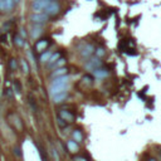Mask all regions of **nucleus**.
Returning a JSON list of instances; mask_svg holds the SVG:
<instances>
[{
    "label": "nucleus",
    "mask_w": 161,
    "mask_h": 161,
    "mask_svg": "<svg viewBox=\"0 0 161 161\" xmlns=\"http://www.w3.org/2000/svg\"><path fill=\"white\" fill-rule=\"evenodd\" d=\"M93 76H94L96 78L102 79V78H106V77L108 76V71H107L106 68L100 67V68H97V69H94V71H93Z\"/></svg>",
    "instance_id": "9d476101"
},
{
    "label": "nucleus",
    "mask_w": 161,
    "mask_h": 161,
    "mask_svg": "<svg viewBox=\"0 0 161 161\" xmlns=\"http://www.w3.org/2000/svg\"><path fill=\"white\" fill-rule=\"evenodd\" d=\"M52 154H53V157L55 159V161H59V155H58L55 149H52Z\"/></svg>",
    "instance_id": "a878e982"
},
{
    "label": "nucleus",
    "mask_w": 161,
    "mask_h": 161,
    "mask_svg": "<svg viewBox=\"0 0 161 161\" xmlns=\"http://www.w3.org/2000/svg\"><path fill=\"white\" fill-rule=\"evenodd\" d=\"M68 89V84H63V86H50L49 87V92L52 96L60 93V92H66Z\"/></svg>",
    "instance_id": "0eeeda50"
},
{
    "label": "nucleus",
    "mask_w": 161,
    "mask_h": 161,
    "mask_svg": "<svg viewBox=\"0 0 161 161\" xmlns=\"http://www.w3.org/2000/svg\"><path fill=\"white\" fill-rule=\"evenodd\" d=\"M5 7H7V12H12L14 8V0H5Z\"/></svg>",
    "instance_id": "412c9836"
},
{
    "label": "nucleus",
    "mask_w": 161,
    "mask_h": 161,
    "mask_svg": "<svg viewBox=\"0 0 161 161\" xmlns=\"http://www.w3.org/2000/svg\"><path fill=\"white\" fill-rule=\"evenodd\" d=\"M68 82H69L68 76H60V77H55L52 81L50 86H63V84H68Z\"/></svg>",
    "instance_id": "423d86ee"
},
{
    "label": "nucleus",
    "mask_w": 161,
    "mask_h": 161,
    "mask_svg": "<svg viewBox=\"0 0 161 161\" xmlns=\"http://www.w3.org/2000/svg\"><path fill=\"white\" fill-rule=\"evenodd\" d=\"M20 67H21V71H23L24 74H29V64H28L26 59L20 60Z\"/></svg>",
    "instance_id": "f3484780"
},
{
    "label": "nucleus",
    "mask_w": 161,
    "mask_h": 161,
    "mask_svg": "<svg viewBox=\"0 0 161 161\" xmlns=\"http://www.w3.org/2000/svg\"><path fill=\"white\" fill-rule=\"evenodd\" d=\"M59 10H60V5H59V3L58 2H55V0H52L50 2V4L47 7V9L44 10V13L48 15V17H50V15H55V14H58L59 13Z\"/></svg>",
    "instance_id": "20e7f679"
},
{
    "label": "nucleus",
    "mask_w": 161,
    "mask_h": 161,
    "mask_svg": "<svg viewBox=\"0 0 161 161\" xmlns=\"http://www.w3.org/2000/svg\"><path fill=\"white\" fill-rule=\"evenodd\" d=\"M10 68H12V71H17L18 69V63H17V60L14 58L10 59Z\"/></svg>",
    "instance_id": "b1692460"
},
{
    "label": "nucleus",
    "mask_w": 161,
    "mask_h": 161,
    "mask_svg": "<svg viewBox=\"0 0 161 161\" xmlns=\"http://www.w3.org/2000/svg\"><path fill=\"white\" fill-rule=\"evenodd\" d=\"M48 15L45 13H34L30 15V21L36 25H43L44 23L48 21Z\"/></svg>",
    "instance_id": "f03ea898"
},
{
    "label": "nucleus",
    "mask_w": 161,
    "mask_h": 161,
    "mask_svg": "<svg viewBox=\"0 0 161 161\" xmlns=\"http://www.w3.org/2000/svg\"><path fill=\"white\" fill-rule=\"evenodd\" d=\"M93 52H94V48H93L91 44H86V45L81 49V55H82L83 58H88Z\"/></svg>",
    "instance_id": "ddd939ff"
},
{
    "label": "nucleus",
    "mask_w": 161,
    "mask_h": 161,
    "mask_svg": "<svg viewBox=\"0 0 161 161\" xmlns=\"http://www.w3.org/2000/svg\"><path fill=\"white\" fill-rule=\"evenodd\" d=\"M94 52H96V57H98V58H101V57L106 55V50H105L103 48H97Z\"/></svg>",
    "instance_id": "4be33fe9"
},
{
    "label": "nucleus",
    "mask_w": 161,
    "mask_h": 161,
    "mask_svg": "<svg viewBox=\"0 0 161 161\" xmlns=\"http://www.w3.org/2000/svg\"><path fill=\"white\" fill-rule=\"evenodd\" d=\"M14 43H15L18 47H24V45H25V39H23L20 36H15V37H14Z\"/></svg>",
    "instance_id": "aec40b11"
},
{
    "label": "nucleus",
    "mask_w": 161,
    "mask_h": 161,
    "mask_svg": "<svg viewBox=\"0 0 161 161\" xmlns=\"http://www.w3.org/2000/svg\"><path fill=\"white\" fill-rule=\"evenodd\" d=\"M14 154H17V156H20V155H21V154H20V149H19V147L14 149Z\"/></svg>",
    "instance_id": "c756f323"
},
{
    "label": "nucleus",
    "mask_w": 161,
    "mask_h": 161,
    "mask_svg": "<svg viewBox=\"0 0 161 161\" xmlns=\"http://www.w3.org/2000/svg\"><path fill=\"white\" fill-rule=\"evenodd\" d=\"M19 36H20L23 39H25V38H26V31H25V29H20V31H19Z\"/></svg>",
    "instance_id": "bb28decb"
},
{
    "label": "nucleus",
    "mask_w": 161,
    "mask_h": 161,
    "mask_svg": "<svg viewBox=\"0 0 161 161\" xmlns=\"http://www.w3.org/2000/svg\"><path fill=\"white\" fill-rule=\"evenodd\" d=\"M73 161H88V160H87L84 156H76Z\"/></svg>",
    "instance_id": "cd10ccee"
},
{
    "label": "nucleus",
    "mask_w": 161,
    "mask_h": 161,
    "mask_svg": "<svg viewBox=\"0 0 161 161\" xmlns=\"http://www.w3.org/2000/svg\"><path fill=\"white\" fill-rule=\"evenodd\" d=\"M67 97H68V93L66 91V92H60V93H57V94L52 96V100H53L54 103H60L63 101H66Z\"/></svg>",
    "instance_id": "6e6552de"
},
{
    "label": "nucleus",
    "mask_w": 161,
    "mask_h": 161,
    "mask_svg": "<svg viewBox=\"0 0 161 161\" xmlns=\"http://www.w3.org/2000/svg\"><path fill=\"white\" fill-rule=\"evenodd\" d=\"M19 2H20V0H14V4H18Z\"/></svg>",
    "instance_id": "2f4dec72"
},
{
    "label": "nucleus",
    "mask_w": 161,
    "mask_h": 161,
    "mask_svg": "<svg viewBox=\"0 0 161 161\" xmlns=\"http://www.w3.org/2000/svg\"><path fill=\"white\" fill-rule=\"evenodd\" d=\"M42 33H43V28H42V25H36V26L31 28V30H30V36H31V38H33V39L39 38Z\"/></svg>",
    "instance_id": "f8f14e48"
},
{
    "label": "nucleus",
    "mask_w": 161,
    "mask_h": 161,
    "mask_svg": "<svg viewBox=\"0 0 161 161\" xmlns=\"http://www.w3.org/2000/svg\"><path fill=\"white\" fill-rule=\"evenodd\" d=\"M83 82L87 83V84H92V83H93V77L89 76V74H87V76L83 77Z\"/></svg>",
    "instance_id": "5701e85b"
},
{
    "label": "nucleus",
    "mask_w": 161,
    "mask_h": 161,
    "mask_svg": "<svg viewBox=\"0 0 161 161\" xmlns=\"http://www.w3.org/2000/svg\"><path fill=\"white\" fill-rule=\"evenodd\" d=\"M48 45H49V42L47 39H42V40H39V42L36 43V50L39 52V53H42V52H44L48 48Z\"/></svg>",
    "instance_id": "9b49d317"
},
{
    "label": "nucleus",
    "mask_w": 161,
    "mask_h": 161,
    "mask_svg": "<svg viewBox=\"0 0 161 161\" xmlns=\"http://www.w3.org/2000/svg\"><path fill=\"white\" fill-rule=\"evenodd\" d=\"M67 74H68V68L67 67H59V68L53 69V72H52V77L53 78L60 77V76H67Z\"/></svg>",
    "instance_id": "1a4fd4ad"
},
{
    "label": "nucleus",
    "mask_w": 161,
    "mask_h": 161,
    "mask_svg": "<svg viewBox=\"0 0 161 161\" xmlns=\"http://www.w3.org/2000/svg\"><path fill=\"white\" fill-rule=\"evenodd\" d=\"M59 118L62 121H67V122H73L74 121V115L69 111H66V110H62L59 111Z\"/></svg>",
    "instance_id": "39448f33"
},
{
    "label": "nucleus",
    "mask_w": 161,
    "mask_h": 161,
    "mask_svg": "<svg viewBox=\"0 0 161 161\" xmlns=\"http://www.w3.org/2000/svg\"><path fill=\"white\" fill-rule=\"evenodd\" d=\"M52 55V52H49V50H44V52H42L40 53V62L42 63H45V62H48V59H49V57Z\"/></svg>",
    "instance_id": "6ab92c4d"
},
{
    "label": "nucleus",
    "mask_w": 161,
    "mask_h": 161,
    "mask_svg": "<svg viewBox=\"0 0 161 161\" xmlns=\"http://www.w3.org/2000/svg\"><path fill=\"white\" fill-rule=\"evenodd\" d=\"M60 58V53L59 52H57V53H52V55L49 57V59H48V64L49 66H52L53 63H55V60H58Z\"/></svg>",
    "instance_id": "a211bd4d"
},
{
    "label": "nucleus",
    "mask_w": 161,
    "mask_h": 161,
    "mask_svg": "<svg viewBox=\"0 0 161 161\" xmlns=\"http://www.w3.org/2000/svg\"><path fill=\"white\" fill-rule=\"evenodd\" d=\"M0 39H2L0 42H3V43H4V42L7 40V36H2V37H0Z\"/></svg>",
    "instance_id": "7c9ffc66"
},
{
    "label": "nucleus",
    "mask_w": 161,
    "mask_h": 161,
    "mask_svg": "<svg viewBox=\"0 0 161 161\" xmlns=\"http://www.w3.org/2000/svg\"><path fill=\"white\" fill-rule=\"evenodd\" d=\"M50 2L52 0H34L31 3V9H33L34 13H44V10L50 4Z\"/></svg>",
    "instance_id": "f257e3e1"
},
{
    "label": "nucleus",
    "mask_w": 161,
    "mask_h": 161,
    "mask_svg": "<svg viewBox=\"0 0 161 161\" xmlns=\"http://www.w3.org/2000/svg\"><path fill=\"white\" fill-rule=\"evenodd\" d=\"M14 88H15V91H17L18 93L20 92V89H19V83H18V82H15V83H14Z\"/></svg>",
    "instance_id": "c85d7f7f"
},
{
    "label": "nucleus",
    "mask_w": 161,
    "mask_h": 161,
    "mask_svg": "<svg viewBox=\"0 0 161 161\" xmlns=\"http://www.w3.org/2000/svg\"><path fill=\"white\" fill-rule=\"evenodd\" d=\"M0 12H7V7H5V0H0Z\"/></svg>",
    "instance_id": "393cba45"
},
{
    "label": "nucleus",
    "mask_w": 161,
    "mask_h": 161,
    "mask_svg": "<svg viewBox=\"0 0 161 161\" xmlns=\"http://www.w3.org/2000/svg\"><path fill=\"white\" fill-rule=\"evenodd\" d=\"M100 67H102V62H101V58H98V57H93L89 60H87V63H86V68L89 71H94Z\"/></svg>",
    "instance_id": "7ed1b4c3"
},
{
    "label": "nucleus",
    "mask_w": 161,
    "mask_h": 161,
    "mask_svg": "<svg viewBox=\"0 0 161 161\" xmlns=\"http://www.w3.org/2000/svg\"><path fill=\"white\" fill-rule=\"evenodd\" d=\"M72 136H73V140L77 141V142H82V140H83V135L79 130H74L72 132Z\"/></svg>",
    "instance_id": "dca6fc26"
},
{
    "label": "nucleus",
    "mask_w": 161,
    "mask_h": 161,
    "mask_svg": "<svg viewBox=\"0 0 161 161\" xmlns=\"http://www.w3.org/2000/svg\"><path fill=\"white\" fill-rule=\"evenodd\" d=\"M149 161H156V160H155V159H151V160H149Z\"/></svg>",
    "instance_id": "473e14b6"
},
{
    "label": "nucleus",
    "mask_w": 161,
    "mask_h": 161,
    "mask_svg": "<svg viewBox=\"0 0 161 161\" xmlns=\"http://www.w3.org/2000/svg\"><path fill=\"white\" fill-rule=\"evenodd\" d=\"M67 147H68L69 152H77V151H78V144H77V141H74V140L67 141Z\"/></svg>",
    "instance_id": "4468645a"
},
{
    "label": "nucleus",
    "mask_w": 161,
    "mask_h": 161,
    "mask_svg": "<svg viewBox=\"0 0 161 161\" xmlns=\"http://www.w3.org/2000/svg\"><path fill=\"white\" fill-rule=\"evenodd\" d=\"M67 63V59L66 58H59L58 60H55V63H53L52 64V68L53 69H55V68H59V67H64V64H66Z\"/></svg>",
    "instance_id": "2eb2a0df"
}]
</instances>
